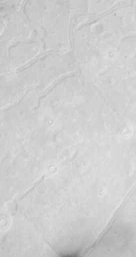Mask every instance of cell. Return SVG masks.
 Returning <instances> with one entry per match:
<instances>
[{"instance_id":"cell-1","label":"cell","mask_w":136,"mask_h":257,"mask_svg":"<svg viewBox=\"0 0 136 257\" xmlns=\"http://www.w3.org/2000/svg\"><path fill=\"white\" fill-rule=\"evenodd\" d=\"M80 252H73L69 254H62L60 257H80Z\"/></svg>"}]
</instances>
